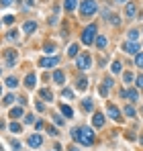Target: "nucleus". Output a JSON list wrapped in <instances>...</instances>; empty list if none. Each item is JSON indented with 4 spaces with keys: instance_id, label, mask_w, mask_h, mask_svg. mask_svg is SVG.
<instances>
[{
    "instance_id": "nucleus-1",
    "label": "nucleus",
    "mask_w": 143,
    "mask_h": 151,
    "mask_svg": "<svg viewBox=\"0 0 143 151\" xmlns=\"http://www.w3.org/2000/svg\"><path fill=\"white\" fill-rule=\"evenodd\" d=\"M70 135L76 143H80L84 147H92L94 141H96V133H94L92 127H74L70 131Z\"/></svg>"
},
{
    "instance_id": "nucleus-2",
    "label": "nucleus",
    "mask_w": 143,
    "mask_h": 151,
    "mask_svg": "<svg viewBox=\"0 0 143 151\" xmlns=\"http://www.w3.org/2000/svg\"><path fill=\"white\" fill-rule=\"evenodd\" d=\"M98 12V4L96 0H82L80 2V17L82 19H92Z\"/></svg>"
},
{
    "instance_id": "nucleus-3",
    "label": "nucleus",
    "mask_w": 143,
    "mask_h": 151,
    "mask_svg": "<svg viewBox=\"0 0 143 151\" xmlns=\"http://www.w3.org/2000/svg\"><path fill=\"white\" fill-rule=\"evenodd\" d=\"M96 35H98V25H96V23H90L88 27H84V31H82V35H80V41H82L84 45H94Z\"/></svg>"
},
{
    "instance_id": "nucleus-4",
    "label": "nucleus",
    "mask_w": 143,
    "mask_h": 151,
    "mask_svg": "<svg viewBox=\"0 0 143 151\" xmlns=\"http://www.w3.org/2000/svg\"><path fill=\"white\" fill-rule=\"evenodd\" d=\"M76 68L82 70V72L90 70V68H92V57H90V53H80V55L76 57Z\"/></svg>"
},
{
    "instance_id": "nucleus-5",
    "label": "nucleus",
    "mask_w": 143,
    "mask_h": 151,
    "mask_svg": "<svg viewBox=\"0 0 143 151\" xmlns=\"http://www.w3.org/2000/svg\"><path fill=\"white\" fill-rule=\"evenodd\" d=\"M39 65L45 68V70H51V68L55 70V68L59 65V57H57V55H45V57L39 59Z\"/></svg>"
},
{
    "instance_id": "nucleus-6",
    "label": "nucleus",
    "mask_w": 143,
    "mask_h": 151,
    "mask_svg": "<svg viewBox=\"0 0 143 151\" xmlns=\"http://www.w3.org/2000/svg\"><path fill=\"white\" fill-rule=\"evenodd\" d=\"M4 61H6V68H14L19 61V49H6L4 51Z\"/></svg>"
},
{
    "instance_id": "nucleus-7",
    "label": "nucleus",
    "mask_w": 143,
    "mask_h": 151,
    "mask_svg": "<svg viewBox=\"0 0 143 151\" xmlns=\"http://www.w3.org/2000/svg\"><path fill=\"white\" fill-rule=\"evenodd\" d=\"M121 112H123V110H121L119 106H115L113 102H108V104H106V114H108L115 123H121V121H123V114H121Z\"/></svg>"
},
{
    "instance_id": "nucleus-8",
    "label": "nucleus",
    "mask_w": 143,
    "mask_h": 151,
    "mask_svg": "<svg viewBox=\"0 0 143 151\" xmlns=\"http://www.w3.org/2000/svg\"><path fill=\"white\" fill-rule=\"evenodd\" d=\"M139 49H141V45H139L137 41H127V43H123V51L129 53V55H137Z\"/></svg>"
},
{
    "instance_id": "nucleus-9",
    "label": "nucleus",
    "mask_w": 143,
    "mask_h": 151,
    "mask_svg": "<svg viewBox=\"0 0 143 151\" xmlns=\"http://www.w3.org/2000/svg\"><path fill=\"white\" fill-rule=\"evenodd\" d=\"M27 145H29V147H33V149H37V147H41V145H43V137H41L39 133H33V135H29Z\"/></svg>"
},
{
    "instance_id": "nucleus-10",
    "label": "nucleus",
    "mask_w": 143,
    "mask_h": 151,
    "mask_svg": "<svg viewBox=\"0 0 143 151\" xmlns=\"http://www.w3.org/2000/svg\"><path fill=\"white\" fill-rule=\"evenodd\" d=\"M25 88H27V90H33V88H35V86H37V74H33V72H29V74L25 76Z\"/></svg>"
},
{
    "instance_id": "nucleus-11",
    "label": "nucleus",
    "mask_w": 143,
    "mask_h": 151,
    "mask_svg": "<svg viewBox=\"0 0 143 151\" xmlns=\"http://www.w3.org/2000/svg\"><path fill=\"white\" fill-rule=\"evenodd\" d=\"M51 82L57 84V86H64V84H66V74H64L61 70H53V74H51Z\"/></svg>"
},
{
    "instance_id": "nucleus-12",
    "label": "nucleus",
    "mask_w": 143,
    "mask_h": 151,
    "mask_svg": "<svg viewBox=\"0 0 143 151\" xmlns=\"http://www.w3.org/2000/svg\"><path fill=\"white\" fill-rule=\"evenodd\" d=\"M8 116H10L12 121H19V119H23V116H25V108H23V106H12V108L8 110Z\"/></svg>"
},
{
    "instance_id": "nucleus-13",
    "label": "nucleus",
    "mask_w": 143,
    "mask_h": 151,
    "mask_svg": "<svg viewBox=\"0 0 143 151\" xmlns=\"http://www.w3.org/2000/svg\"><path fill=\"white\" fill-rule=\"evenodd\" d=\"M37 21H25L23 23V33L25 35H33L35 31H37Z\"/></svg>"
},
{
    "instance_id": "nucleus-14",
    "label": "nucleus",
    "mask_w": 143,
    "mask_h": 151,
    "mask_svg": "<svg viewBox=\"0 0 143 151\" xmlns=\"http://www.w3.org/2000/svg\"><path fill=\"white\" fill-rule=\"evenodd\" d=\"M104 123H106V116H104L102 112H96L94 116H92V127H94V129H102Z\"/></svg>"
},
{
    "instance_id": "nucleus-15",
    "label": "nucleus",
    "mask_w": 143,
    "mask_h": 151,
    "mask_svg": "<svg viewBox=\"0 0 143 151\" xmlns=\"http://www.w3.org/2000/svg\"><path fill=\"white\" fill-rule=\"evenodd\" d=\"M135 14H137V4L135 2H127L125 4V17L127 19H135Z\"/></svg>"
},
{
    "instance_id": "nucleus-16",
    "label": "nucleus",
    "mask_w": 143,
    "mask_h": 151,
    "mask_svg": "<svg viewBox=\"0 0 143 151\" xmlns=\"http://www.w3.org/2000/svg\"><path fill=\"white\" fill-rule=\"evenodd\" d=\"M37 94H39V98H41L43 102H51V100H53V92H51L49 88H41Z\"/></svg>"
},
{
    "instance_id": "nucleus-17",
    "label": "nucleus",
    "mask_w": 143,
    "mask_h": 151,
    "mask_svg": "<svg viewBox=\"0 0 143 151\" xmlns=\"http://www.w3.org/2000/svg\"><path fill=\"white\" fill-rule=\"evenodd\" d=\"M76 88H78L80 92H84V90L88 88V78H86V76H78V78H76Z\"/></svg>"
},
{
    "instance_id": "nucleus-18",
    "label": "nucleus",
    "mask_w": 143,
    "mask_h": 151,
    "mask_svg": "<svg viewBox=\"0 0 143 151\" xmlns=\"http://www.w3.org/2000/svg\"><path fill=\"white\" fill-rule=\"evenodd\" d=\"M80 108H82V112H94V102L90 98H84L82 104H80Z\"/></svg>"
},
{
    "instance_id": "nucleus-19",
    "label": "nucleus",
    "mask_w": 143,
    "mask_h": 151,
    "mask_svg": "<svg viewBox=\"0 0 143 151\" xmlns=\"http://www.w3.org/2000/svg\"><path fill=\"white\" fill-rule=\"evenodd\" d=\"M94 45L98 47V49H104V47L108 45V39H106L104 35H96V39H94Z\"/></svg>"
},
{
    "instance_id": "nucleus-20",
    "label": "nucleus",
    "mask_w": 143,
    "mask_h": 151,
    "mask_svg": "<svg viewBox=\"0 0 143 151\" xmlns=\"http://www.w3.org/2000/svg\"><path fill=\"white\" fill-rule=\"evenodd\" d=\"M125 98H127V100H131V102H137V100H139V90H137V88H129Z\"/></svg>"
},
{
    "instance_id": "nucleus-21",
    "label": "nucleus",
    "mask_w": 143,
    "mask_h": 151,
    "mask_svg": "<svg viewBox=\"0 0 143 151\" xmlns=\"http://www.w3.org/2000/svg\"><path fill=\"white\" fill-rule=\"evenodd\" d=\"M8 131H10L12 135H17V133H23V125H21L19 121H10V125H8Z\"/></svg>"
},
{
    "instance_id": "nucleus-22",
    "label": "nucleus",
    "mask_w": 143,
    "mask_h": 151,
    "mask_svg": "<svg viewBox=\"0 0 143 151\" xmlns=\"http://www.w3.org/2000/svg\"><path fill=\"white\" fill-rule=\"evenodd\" d=\"M4 84H6V88H10V90H14V88H19V78H14V76H8Z\"/></svg>"
},
{
    "instance_id": "nucleus-23",
    "label": "nucleus",
    "mask_w": 143,
    "mask_h": 151,
    "mask_svg": "<svg viewBox=\"0 0 143 151\" xmlns=\"http://www.w3.org/2000/svg\"><path fill=\"white\" fill-rule=\"evenodd\" d=\"M123 112H125V116H129V119H135V116H137V108L131 106V104H127V106L123 108Z\"/></svg>"
},
{
    "instance_id": "nucleus-24",
    "label": "nucleus",
    "mask_w": 143,
    "mask_h": 151,
    "mask_svg": "<svg viewBox=\"0 0 143 151\" xmlns=\"http://www.w3.org/2000/svg\"><path fill=\"white\" fill-rule=\"evenodd\" d=\"M110 72L115 76H119V74H123V63H121L119 59H115L113 63H110Z\"/></svg>"
},
{
    "instance_id": "nucleus-25",
    "label": "nucleus",
    "mask_w": 143,
    "mask_h": 151,
    "mask_svg": "<svg viewBox=\"0 0 143 151\" xmlns=\"http://www.w3.org/2000/svg\"><path fill=\"white\" fill-rule=\"evenodd\" d=\"M80 55V45L78 43H72L68 47V57H78Z\"/></svg>"
},
{
    "instance_id": "nucleus-26",
    "label": "nucleus",
    "mask_w": 143,
    "mask_h": 151,
    "mask_svg": "<svg viewBox=\"0 0 143 151\" xmlns=\"http://www.w3.org/2000/svg\"><path fill=\"white\" fill-rule=\"evenodd\" d=\"M59 110H61V114H64L66 119H74V110H72V106H68V104H61V106H59Z\"/></svg>"
},
{
    "instance_id": "nucleus-27",
    "label": "nucleus",
    "mask_w": 143,
    "mask_h": 151,
    "mask_svg": "<svg viewBox=\"0 0 143 151\" xmlns=\"http://www.w3.org/2000/svg\"><path fill=\"white\" fill-rule=\"evenodd\" d=\"M139 39V31L137 29H129L127 31V41H137Z\"/></svg>"
},
{
    "instance_id": "nucleus-28",
    "label": "nucleus",
    "mask_w": 143,
    "mask_h": 151,
    "mask_svg": "<svg viewBox=\"0 0 143 151\" xmlns=\"http://www.w3.org/2000/svg\"><path fill=\"white\" fill-rule=\"evenodd\" d=\"M6 39H8V41H19V31H17V29H10V31L6 33Z\"/></svg>"
},
{
    "instance_id": "nucleus-29",
    "label": "nucleus",
    "mask_w": 143,
    "mask_h": 151,
    "mask_svg": "<svg viewBox=\"0 0 143 151\" xmlns=\"http://www.w3.org/2000/svg\"><path fill=\"white\" fill-rule=\"evenodd\" d=\"M43 51H45L47 55H55V43H45V45H43Z\"/></svg>"
},
{
    "instance_id": "nucleus-30",
    "label": "nucleus",
    "mask_w": 143,
    "mask_h": 151,
    "mask_svg": "<svg viewBox=\"0 0 143 151\" xmlns=\"http://www.w3.org/2000/svg\"><path fill=\"white\" fill-rule=\"evenodd\" d=\"M123 82H125V84H133V82H135L133 72H125V74H123Z\"/></svg>"
},
{
    "instance_id": "nucleus-31",
    "label": "nucleus",
    "mask_w": 143,
    "mask_h": 151,
    "mask_svg": "<svg viewBox=\"0 0 143 151\" xmlns=\"http://www.w3.org/2000/svg\"><path fill=\"white\" fill-rule=\"evenodd\" d=\"M14 100H17V96H14V94H6V96L2 98V104H4V106H10Z\"/></svg>"
},
{
    "instance_id": "nucleus-32",
    "label": "nucleus",
    "mask_w": 143,
    "mask_h": 151,
    "mask_svg": "<svg viewBox=\"0 0 143 151\" xmlns=\"http://www.w3.org/2000/svg\"><path fill=\"white\" fill-rule=\"evenodd\" d=\"M76 6H78V4H76V0H64V8H66L68 12H72Z\"/></svg>"
},
{
    "instance_id": "nucleus-33",
    "label": "nucleus",
    "mask_w": 143,
    "mask_h": 151,
    "mask_svg": "<svg viewBox=\"0 0 143 151\" xmlns=\"http://www.w3.org/2000/svg\"><path fill=\"white\" fill-rule=\"evenodd\" d=\"M61 98L72 100V98H74V90H70V88H64V90H61Z\"/></svg>"
},
{
    "instance_id": "nucleus-34",
    "label": "nucleus",
    "mask_w": 143,
    "mask_h": 151,
    "mask_svg": "<svg viewBox=\"0 0 143 151\" xmlns=\"http://www.w3.org/2000/svg\"><path fill=\"white\" fill-rule=\"evenodd\" d=\"M135 65H137L139 70H143V53H141V51L135 55Z\"/></svg>"
},
{
    "instance_id": "nucleus-35",
    "label": "nucleus",
    "mask_w": 143,
    "mask_h": 151,
    "mask_svg": "<svg viewBox=\"0 0 143 151\" xmlns=\"http://www.w3.org/2000/svg\"><path fill=\"white\" fill-rule=\"evenodd\" d=\"M10 149H12V151H21V149H23L21 141H14V139H10Z\"/></svg>"
},
{
    "instance_id": "nucleus-36",
    "label": "nucleus",
    "mask_w": 143,
    "mask_h": 151,
    "mask_svg": "<svg viewBox=\"0 0 143 151\" xmlns=\"http://www.w3.org/2000/svg\"><path fill=\"white\" fill-rule=\"evenodd\" d=\"M98 94H100L102 98H106V94H108V88H106L104 84H98Z\"/></svg>"
},
{
    "instance_id": "nucleus-37",
    "label": "nucleus",
    "mask_w": 143,
    "mask_h": 151,
    "mask_svg": "<svg viewBox=\"0 0 143 151\" xmlns=\"http://www.w3.org/2000/svg\"><path fill=\"white\" fill-rule=\"evenodd\" d=\"M110 17H113V19H108V23H110L113 27H119V25H121V19H119V14H110Z\"/></svg>"
},
{
    "instance_id": "nucleus-38",
    "label": "nucleus",
    "mask_w": 143,
    "mask_h": 151,
    "mask_svg": "<svg viewBox=\"0 0 143 151\" xmlns=\"http://www.w3.org/2000/svg\"><path fill=\"white\" fill-rule=\"evenodd\" d=\"M135 86H137V88H139V90H143V74L135 76Z\"/></svg>"
},
{
    "instance_id": "nucleus-39",
    "label": "nucleus",
    "mask_w": 143,
    "mask_h": 151,
    "mask_svg": "<svg viewBox=\"0 0 143 151\" xmlns=\"http://www.w3.org/2000/svg\"><path fill=\"white\" fill-rule=\"evenodd\" d=\"M2 23H4V25H12V23H14V14H6V17L2 19Z\"/></svg>"
},
{
    "instance_id": "nucleus-40",
    "label": "nucleus",
    "mask_w": 143,
    "mask_h": 151,
    "mask_svg": "<svg viewBox=\"0 0 143 151\" xmlns=\"http://www.w3.org/2000/svg\"><path fill=\"white\" fill-rule=\"evenodd\" d=\"M23 121L27 123V125H35V116H33V114H25Z\"/></svg>"
},
{
    "instance_id": "nucleus-41",
    "label": "nucleus",
    "mask_w": 143,
    "mask_h": 151,
    "mask_svg": "<svg viewBox=\"0 0 143 151\" xmlns=\"http://www.w3.org/2000/svg\"><path fill=\"white\" fill-rule=\"evenodd\" d=\"M35 108H37L39 112H45V104H43V100H35Z\"/></svg>"
},
{
    "instance_id": "nucleus-42",
    "label": "nucleus",
    "mask_w": 143,
    "mask_h": 151,
    "mask_svg": "<svg viewBox=\"0 0 143 151\" xmlns=\"http://www.w3.org/2000/svg\"><path fill=\"white\" fill-rule=\"evenodd\" d=\"M43 129H45V123H43L41 119H37V121H35V131H43Z\"/></svg>"
},
{
    "instance_id": "nucleus-43",
    "label": "nucleus",
    "mask_w": 143,
    "mask_h": 151,
    "mask_svg": "<svg viewBox=\"0 0 143 151\" xmlns=\"http://www.w3.org/2000/svg\"><path fill=\"white\" fill-rule=\"evenodd\" d=\"M47 133H49V135H51V137H57V135H59V131H57L55 127H51V125L47 127Z\"/></svg>"
},
{
    "instance_id": "nucleus-44",
    "label": "nucleus",
    "mask_w": 143,
    "mask_h": 151,
    "mask_svg": "<svg viewBox=\"0 0 143 151\" xmlns=\"http://www.w3.org/2000/svg\"><path fill=\"white\" fill-rule=\"evenodd\" d=\"M102 84H104L106 88H113V84H115V82H113V78H104V80H102Z\"/></svg>"
},
{
    "instance_id": "nucleus-45",
    "label": "nucleus",
    "mask_w": 143,
    "mask_h": 151,
    "mask_svg": "<svg viewBox=\"0 0 143 151\" xmlns=\"http://www.w3.org/2000/svg\"><path fill=\"white\" fill-rule=\"evenodd\" d=\"M64 119H66V116H59V114H53V121H55L57 125H64Z\"/></svg>"
},
{
    "instance_id": "nucleus-46",
    "label": "nucleus",
    "mask_w": 143,
    "mask_h": 151,
    "mask_svg": "<svg viewBox=\"0 0 143 151\" xmlns=\"http://www.w3.org/2000/svg\"><path fill=\"white\" fill-rule=\"evenodd\" d=\"M17 102H19L21 106H25V104H27V98H25V96H19V98H17Z\"/></svg>"
},
{
    "instance_id": "nucleus-47",
    "label": "nucleus",
    "mask_w": 143,
    "mask_h": 151,
    "mask_svg": "<svg viewBox=\"0 0 143 151\" xmlns=\"http://www.w3.org/2000/svg\"><path fill=\"white\" fill-rule=\"evenodd\" d=\"M12 0H0V6H10Z\"/></svg>"
},
{
    "instance_id": "nucleus-48",
    "label": "nucleus",
    "mask_w": 143,
    "mask_h": 151,
    "mask_svg": "<svg viewBox=\"0 0 143 151\" xmlns=\"http://www.w3.org/2000/svg\"><path fill=\"white\" fill-rule=\"evenodd\" d=\"M33 4H35V0H27V6H29V8H31Z\"/></svg>"
},
{
    "instance_id": "nucleus-49",
    "label": "nucleus",
    "mask_w": 143,
    "mask_h": 151,
    "mask_svg": "<svg viewBox=\"0 0 143 151\" xmlns=\"http://www.w3.org/2000/svg\"><path fill=\"white\" fill-rule=\"evenodd\" d=\"M115 2H117V4H127L129 0H115Z\"/></svg>"
},
{
    "instance_id": "nucleus-50",
    "label": "nucleus",
    "mask_w": 143,
    "mask_h": 151,
    "mask_svg": "<svg viewBox=\"0 0 143 151\" xmlns=\"http://www.w3.org/2000/svg\"><path fill=\"white\" fill-rule=\"evenodd\" d=\"M68 151H80L78 147H68Z\"/></svg>"
},
{
    "instance_id": "nucleus-51",
    "label": "nucleus",
    "mask_w": 143,
    "mask_h": 151,
    "mask_svg": "<svg viewBox=\"0 0 143 151\" xmlns=\"http://www.w3.org/2000/svg\"><path fill=\"white\" fill-rule=\"evenodd\" d=\"M0 96H2V84H0Z\"/></svg>"
},
{
    "instance_id": "nucleus-52",
    "label": "nucleus",
    "mask_w": 143,
    "mask_h": 151,
    "mask_svg": "<svg viewBox=\"0 0 143 151\" xmlns=\"http://www.w3.org/2000/svg\"><path fill=\"white\" fill-rule=\"evenodd\" d=\"M139 112H141V116H143V106H141V110H139Z\"/></svg>"
},
{
    "instance_id": "nucleus-53",
    "label": "nucleus",
    "mask_w": 143,
    "mask_h": 151,
    "mask_svg": "<svg viewBox=\"0 0 143 151\" xmlns=\"http://www.w3.org/2000/svg\"><path fill=\"white\" fill-rule=\"evenodd\" d=\"M0 74H2V68H0Z\"/></svg>"
},
{
    "instance_id": "nucleus-54",
    "label": "nucleus",
    "mask_w": 143,
    "mask_h": 151,
    "mask_svg": "<svg viewBox=\"0 0 143 151\" xmlns=\"http://www.w3.org/2000/svg\"><path fill=\"white\" fill-rule=\"evenodd\" d=\"M0 27H2V21H0Z\"/></svg>"
},
{
    "instance_id": "nucleus-55",
    "label": "nucleus",
    "mask_w": 143,
    "mask_h": 151,
    "mask_svg": "<svg viewBox=\"0 0 143 151\" xmlns=\"http://www.w3.org/2000/svg\"><path fill=\"white\" fill-rule=\"evenodd\" d=\"M0 151H4V149H2V147H0Z\"/></svg>"
},
{
    "instance_id": "nucleus-56",
    "label": "nucleus",
    "mask_w": 143,
    "mask_h": 151,
    "mask_svg": "<svg viewBox=\"0 0 143 151\" xmlns=\"http://www.w3.org/2000/svg\"><path fill=\"white\" fill-rule=\"evenodd\" d=\"M53 151H55V149H53Z\"/></svg>"
}]
</instances>
